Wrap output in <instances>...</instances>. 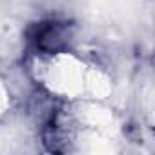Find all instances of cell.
Returning a JSON list of instances; mask_svg holds the SVG:
<instances>
[{"instance_id":"obj_1","label":"cell","mask_w":155,"mask_h":155,"mask_svg":"<svg viewBox=\"0 0 155 155\" xmlns=\"http://www.w3.org/2000/svg\"><path fill=\"white\" fill-rule=\"evenodd\" d=\"M71 33L64 22H42L35 29L33 42L42 53H58L68 46Z\"/></svg>"}]
</instances>
